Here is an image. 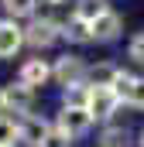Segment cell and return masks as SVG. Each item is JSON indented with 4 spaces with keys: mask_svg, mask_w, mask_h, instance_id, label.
<instances>
[{
    "mask_svg": "<svg viewBox=\"0 0 144 147\" xmlns=\"http://www.w3.org/2000/svg\"><path fill=\"white\" fill-rule=\"evenodd\" d=\"M62 38V24L55 21V17H35L28 28H24V45H31V48H52L55 41Z\"/></svg>",
    "mask_w": 144,
    "mask_h": 147,
    "instance_id": "obj_1",
    "label": "cell"
},
{
    "mask_svg": "<svg viewBox=\"0 0 144 147\" xmlns=\"http://www.w3.org/2000/svg\"><path fill=\"white\" fill-rule=\"evenodd\" d=\"M89 75V65L79 58V55H62L55 65H52V79L62 86V89H72V86H82Z\"/></svg>",
    "mask_w": 144,
    "mask_h": 147,
    "instance_id": "obj_2",
    "label": "cell"
},
{
    "mask_svg": "<svg viewBox=\"0 0 144 147\" xmlns=\"http://www.w3.org/2000/svg\"><path fill=\"white\" fill-rule=\"evenodd\" d=\"M124 99L113 92V89H93L89 86V96H86V110H89V116L93 120H110L113 113H117V106H120Z\"/></svg>",
    "mask_w": 144,
    "mask_h": 147,
    "instance_id": "obj_3",
    "label": "cell"
},
{
    "mask_svg": "<svg viewBox=\"0 0 144 147\" xmlns=\"http://www.w3.org/2000/svg\"><path fill=\"white\" fill-rule=\"evenodd\" d=\"M58 130H65L69 137H79V134H86L89 127H93V116L86 106H62L58 110V123H55Z\"/></svg>",
    "mask_w": 144,
    "mask_h": 147,
    "instance_id": "obj_4",
    "label": "cell"
},
{
    "mask_svg": "<svg viewBox=\"0 0 144 147\" xmlns=\"http://www.w3.org/2000/svg\"><path fill=\"white\" fill-rule=\"evenodd\" d=\"M124 31V17L117 14V10H107L103 17H96L93 24H89V34L93 41H100V45H107V41H117Z\"/></svg>",
    "mask_w": 144,
    "mask_h": 147,
    "instance_id": "obj_5",
    "label": "cell"
},
{
    "mask_svg": "<svg viewBox=\"0 0 144 147\" xmlns=\"http://www.w3.org/2000/svg\"><path fill=\"white\" fill-rule=\"evenodd\" d=\"M3 99H7V110H14V113L31 116V110H35V89H28L21 79L10 82V86H3Z\"/></svg>",
    "mask_w": 144,
    "mask_h": 147,
    "instance_id": "obj_6",
    "label": "cell"
},
{
    "mask_svg": "<svg viewBox=\"0 0 144 147\" xmlns=\"http://www.w3.org/2000/svg\"><path fill=\"white\" fill-rule=\"evenodd\" d=\"M24 45V28H17L14 21H0V58H14Z\"/></svg>",
    "mask_w": 144,
    "mask_h": 147,
    "instance_id": "obj_7",
    "label": "cell"
},
{
    "mask_svg": "<svg viewBox=\"0 0 144 147\" xmlns=\"http://www.w3.org/2000/svg\"><path fill=\"white\" fill-rule=\"evenodd\" d=\"M52 79V65L45 62V58H28L24 65H21V82L28 86V89H38V86H45Z\"/></svg>",
    "mask_w": 144,
    "mask_h": 147,
    "instance_id": "obj_8",
    "label": "cell"
},
{
    "mask_svg": "<svg viewBox=\"0 0 144 147\" xmlns=\"http://www.w3.org/2000/svg\"><path fill=\"white\" fill-rule=\"evenodd\" d=\"M117 79H120V69H117L113 62H96V65L89 69V75H86V82H89L93 89H113Z\"/></svg>",
    "mask_w": 144,
    "mask_h": 147,
    "instance_id": "obj_9",
    "label": "cell"
},
{
    "mask_svg": "<svg viewBox=\"0 0 144 147\" xmlns=\"http://www.w3.org/2000/svg\"><path fill=\"white\" fill-rule=\"evenodd\" d=\"M17 127H21V140H24V144H31V147H41V140H45V137H48V130H52L45 120H38L35 113H31V116H24Z\"/></svg>",
    "mask_w": 144,
    "mask_h": 147,
    "instance_id": "obj_10",
    "label": "cell"
},
{
    "mask_svg": "<svg viewBox=\"0 0 144 147\" xmlns=\"http://www.w3.org/2000/svg\"><path fill=\"white\" fill-rule=\"evenodd\" d=\"M107 10H110L107 0H79V3H75V10H72V17H75V21H82V24H93V21H96V17H103Z\"/></svg>",
    "mask_w": 144,
    "mask_h": 147,
    "instance_id": "obj_11",
    "label": "cell"
},
{
    "mask_svg": "<svg viewBox=\"0 0 144 147\" xmlns=\"http://www.w3.org/2000/svg\"><path fill=\"white\" fill-rule=\"evenodd\" d=\"M62 38H65V41H72V45H89V41H93V34H89V24L75 21V17L62 24Z\"/></svg>",
    "mask_w": 144,
    "mask_h": 147,
    "instance_id": "obj_12",
    "label": "cell"
},
{
    "mask_svg": "<svg viewBox=\"0 0 144 147\" xmlns=\"http://www.w3.org/2000/svg\"><path fill=\"white\" fill-rule=\"evenodd\" d=\"M127 106H134V110H144V75H134V82H130V89L120 96Z\"/></svg>",
    "mask_w": 144,
    "mask_h": 147,
    "instance_id": "obj_13",
    "label": "cell"
},
{
    "mask_svg": "<svg viewBox=\"0 0 144 147\" xmlns=\"http://www.w3.org/2000/svg\"><path fill=\"white\" fill-rule=\"evenodd\" d=\"M38 7V0H3V10L10 14V21L14 17H31Z\"/></svg>",
    "mask_w": 144,
    "mask_h": 147,
    "instance_id": "obj_14",
    "label": "cell"
},
{
    "mask_svg": "<svg viewBox=\"0 0 144 147\" xmlns=\"http://www.w3.org/2000/svg\"><path fill=\"white\" fill-rule=\"evenodd\" d=\"M14 140H21V127L7 116H0V147H14Z\"/></svg>",
    "mask_w": 144,
    "mask_h": 147,
    "instance_id": "obj_15",
    "label": "cell"
},
{
    "mask_svg": "<svg viewBox=\"0 0 144 147\" xmlns=\"http://www.w3.org/2000/svg\"><path fill=\"white\" fill-rule=\"evenodd\" d=\"M41 147H72V137L65 130H58V127H52L48 130V137L41 140Z\"/></svg>",
    "mask_w": 144,
    "mask_h": 147,
    "instance_id": "obj_16",
    "label": "cell"
},
{
    "mask_svg": "<svg viewBox=\"0 0 144 147\" xmlns=\"http://www.w3.org/2000/svg\"><path fill=\"white\" fill-rule=\"evenodd\" d=\"M127 55H130L137 65H144V31H137V34L130 38V45H127Z\"/></svg>",
    "mask_w": 144,
    "mask_h": 147,
    "instance_id": "obj_17",
    "label": "cell"
},
{
    "mask_svg": "<svg viewBox=\"0 0 144 147\" xmlns=\"http://www.w3.org/2000/svg\"><path fill=\"white\" fill-rule=\"evenodd\" d=\"M7 113V99H3V89H0V116Z\"/></svg>",
    "mask_w": 144,
    "mask_h": 147,
    "instance_id": "obj_18",
    "label": "cell"
},
{
    "mask_svg": "<svg viewBox=\"0 0 144 147\" xmlns=\"http://www.w3.org/2000/svg\"><path fill=\"white\" fill-rule=\"evenodd\" d=\"M45 3H52V7H58V3H62V0H45Z\"/></svg>",
    "mask_w": 144,
    "mask_h": 147,
    "instance_id": "obj_19",
    "label": "cell"
},
{
    "mask_svg": "<svg viewBox=\"0 0 144 147\" xmlns=\"http://www.w3.org/2000/svg\"><path fill=\"white\" fill-rule=\"evenodd\" d=\"M141 147H144V130H141Z\"/></svg>",
    "mask_w": 144,
    "mask_h": 147,
    "instance_id": "obj_20",
    "label": "cell"
}]
</instances>
